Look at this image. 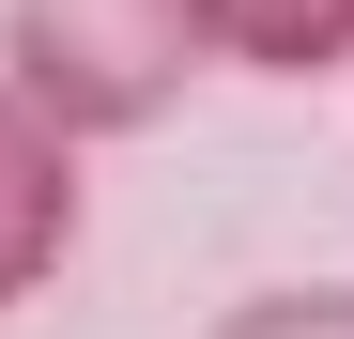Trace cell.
<instances>
[{
	"label": "cell",
	"mask_w": 354,
	"mask_h": 339,
	"mask_svg": "<svg viewBox=\"0 0 354 339\" xmlns=\"http://www.w3.org/2000/svg\"><path fill=\"white\" fill-rule=\"evenodd\" d=\"M0 77L77 154L93 139H154L216 77V0H0Z\"/></svg>",
	"instance_id": "1"
},
{
	"label": "cell",
	"mask_w": 354,
	"mask_h": 339,
	"mask_svg": "<svg viewBox=\"0 0 354 339\" xmlns=\"http://www.w3.org/2000/svg\"><path fill=\"white\" fill-rule=\"evenodd\" d=\"M77 247V139L0 77V309H31Z\"/></svg>",
	"instance_id": "2"
},
{
	"label": "cell",
	"mask_w": 354,
	"mask_h": 339,
	"mask_svg": "<svg viewBox=\"0 0 354 339\" xmlns=\"http://www.w3.org/2000/svg\"><path fill=\"white\" fill-rule=\"evenodd\" d=\"M216 62H247V77H339L354 62V0H216Z\"/></svg>",
	"instance_id": "3"
},
{
	"label": "cell",
	"mask_w": 354,
	"mask_h": 339,
	"mask_svg": "<svg viewBox=\"0 0 354 339\" xmlns=\"http://www.w3.org/2000/svg\"><path fill=\"white\" fill-rule=\"evenodd\" d=\"M216 339H354V293H339V277H292V293L216 309Z\"/></svg>",
	"instance_id": "4"
}]
</instances>
